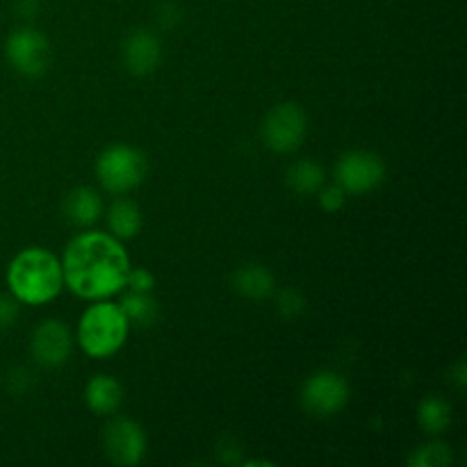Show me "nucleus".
I'll return each mask as SVG.
<instances>
[{
	"label": "nucleus",
	"mask_w": 467,
	"mask_h": 467,
	"mask_svg": "<svg viewBox=\"0 0 467 467\" xmlns=\"http://www.w3.org/2000/svg\"><path fill=\"white\" fill-rule=\"evenodd\" d=\"M418 422L429 436L442 433L451 424V406L450 401L438 395H429L418 406Z\"/></svg>",
	"instance_id": "f3484780"
},
{
	"label": "nucleus",
	"mask_w": 467,
	"mask_h": 467,
	"mask_svg": "<svg viewBox=\"0 0 467 467\" xmlns=\"http://www.w3.org/2000/svg\"><path fill=\"white\" fill-rule=\"evenodd\" d=\"M7 285L21 304L41 306L59 295L64 285L62 263L39 246L23 249L7 267Z\"/></svg>",
	"instance_id": "f03ea898"
},
{
	"label": "nucleus",
	"mask_w": 467,
	"mask_h": 467,
	"mask_svg": "<svg viewBox=\"0 0 467 467\" xmlns=\"http://www.w3.org/2000/svg\"><path fill=\"white\" fill-rule=\"evenodd\" d=\"M62 213L73 226L89 228L103 217V199L91 187H76L64 196Z\"/></svg>",
	"instance_id": "f8f14e48"
},
{
	"label": "nucleus",
	"mask_w": 467,
	"mask_h": 467,
	"mask_svg": "<svg viewBox=\"0 0 467 467\" xmlns=\"http://www.w3.org/2000/svg\"><path fill=\"white\" fill-rule=\"evenodd\" d=\"M413 467H445L451 463V447L445 442H427L409 461Z\"/></svg>",
	"instance_id": "6ab92c4d"
},
{
	"label": "nucleus",
	"mask_w": 467,
	"mask_h": 467,
	"mask_svg": "<svg viewBox=\"0 0 467 467\" xmlns=\"http://www.w3.org/2000/svg\"><path fill=\"white\" fill-rule=\"evenodd\" d=\"M130 260L121 242L105 233H82L67 246L62 274L82 299H105L126 287Z\"/></svg>",
	"instance_id": "f257e3e1"
},
{
	"label": "nucleus",
	"mask_w": 467,
	"mask_h": 467,
	"mask_svg": "<svg viewBox=\"0 0 467 467\" xmlns=\"http://www.w3.org/2000/svg\"><path fill=\"white\" fill-rule=\"evenodd\" d=\"M149 162L141 150L126 144H114L105 149L96 160V176L103 190L112 194H126L146 181Z\"/></svg>",
	"instance_id": "20e7f679"
},
{
	"label": "nucleus",
	"mask_w": 467,
	"mask_h": 467,
	"mask_svg": "<svg viewBox=\"0 0 467 467\" xmlns=\"http://www.w3.org/2000/svg\"><path fill=\"white\" fill-rule=\"evenodd\" d=\"M274 285H276L274 274L260 263L242 265V267H237L235 274H233V287H235L237 295H242L244 299H267V296H272Z\"/></svg>",
	"instance_id": "ddd939ff"
},
{
	"label": "nucleus",
	"mask_w": 467,
	"mask_h": 467,
	"mask_svg": "<svg viewBox=\"0 0 467 467\" xmlns=\"http://www.w3.org/2000/svg\"><path fill=\"white\" fill-rule=\"evenodd\" d=\"M119 308L123 310V315L128 317V322L137 324V327H153L158 322V301L150 296V292H135L126 295L121 299V306Z\"/></svg>",
	"instance_id": "a211bd4d"
},
{
	"label": "nucleus",
	"mask_w": 467,
	"mask_h": 467,
	"mask_svg": "<svg viewBox=\"0 0 467 467\" xmlns=\"http://www.w3.org/2000/svg\"><path fill=\"white\" fill-rule=\"evenodd\" d=\"M386 178V162L372 150H347L336 164V182L347 194H368Z\"/></svg>",
	"instance_id": "423d86ee"
},
{
	"label": "nucleus",
	"mask_w": 467,
	"mask_h": 467,
	"mask_svg": "<svg viewBox=\"0 0 467 467\" xmlns=\"http://www.w3.org/2000/svg\"><path fill=\"white\" fill-rule=\"evenodd\" d=\"M130 322L117 304H94L78 324V342L91 358H109L126 345Z\"/></svg>",
	"instance_id": "7ed1b4c3"
},
{
	"label": "nucleus",
	"mask_w": 467,
	"mask_h": 467,
	"mask_svg": "<svg viewBox=\"0 0 467 467\" xmlns=\"http://www.w3.org/2000/svg\"><path fill=\"white\" fill-rule=\"evenodd\" d=\"M141 210L140 205L128 199H117L108 213V226L117 240H130L141 231Z\"/></svg>",
	"instance_id": "dca6fc26"
},
{
	"label": "nucleus",
	"mask_w": 467,
	"mask_h": 467,
	"mask_svg": "<svg viewBox=\"0 0 467 467\" xmlns=\"http://www.w3.org/2000/svg\"><path fill=\"white\" fill-rule=\"evenodd\" d=\"M178 18H181V12L173 3H164L158 12V23L164 27V30H173L178 26Z\"/></svg>",
	"instance_id": "393cba45"
},
{
	"label": "nucleus",
	"mask_w": 467,
	"mask_h": 467,
	"mask_svg": "<svg viewBox=\"0 0 467 467\" xmlns=\"http://www.w3.org/2000/svg\"><path fill=\"white\" fill-rule=\"evenodd\" d=\"M126 285L135 292H153V287H155L153 272L146 267L130 269V272H128V278H126Z\"/></svg>",
	"instance_id": "5701e85b"
},
{
	"label": "nucleus",
	"mask_w": 467,
	"mask_h": 467,
	"mask_svg": "<svg viewBox=\"0 0 467 467\" xmlns=\"http://www.w3.org/2000/svg\"><path fill=\"white\" fill-rule=\"evenodd\" d=\"M454 381H456V386H459V390H463L465 383H467V379H465V363H463V360H459V365H456Z\"/></svg>",
	"instance_id": "bb28decb"
},
{
	"label": "nucleus",
	"mask_w": 467,
	"mask_h": 467,
	"mask_svg": "<svg viewBox=\"0 0 467 467\" xmlns=\"http://www.w3.org/2000/svg\"><path fill=\"white\" fill-rule=\"evenodd\" d=\"M324 181H327V173H324L322 164H317L315 160H296L285 173L287 187L299 196L317 194L324 187Z\"/></svg>",
	"instance_id": "2eb2a0df"
},
{
	"label": "nucleus",
	"mask_w": 467,
	"mask_h": 467,
	"mask_svg": "<svg viewBox=\"0 0 467 467\" xmlns=\"http://www.w3.org/2000/svg\"><path fill=\"white\" fill-rule=\"evenodd\" d=\"M123 67L130 76L144 78L158 71L162 62V44L149 30H132L121 46Z\"/></svg>",
	"instance_id": "9b49d317"
},
{
	"label": "nucleus",
	"mask_w": 467,
	"mask_h": 467,
	"mask_svg": "<svg viewBox=\"0 0 467 467\" xmlns=\"http://www.w3.org/2000/svg\"><path fill=\"white\" fill-rule=\"evenodd\" d=\"M260 135L274 153H292L308 135V117L296 103H278L263 119Z\"/></svg>",
	"instance_id": "39448f33"
},
{
	"label": "nucleus",
	"mask_w": 467,
	"mask_h": 467,
	"mask_svg": "<svg viewBox=\"0 0 467 467\" xmlns=\"http://www.w3.org/2000/svg\"><path fill=\"white\" fill-rule=\"evenodd\" d=\"M39 7V0H16V9L23 14V16H32Z\"/></svg>",
	"instance_id": "a878e982"
},
{
	"label": "nucleus",
	"mask_w": 467,
	"mask_h": 467,
	"mask_svg": "<svg viewBox=\"0 0 467 467\" xmlns=\"http://www.w3.org/2000/svg\"><path fill=\"white\" fill-rule=\"evenodd\" d=\"M276 310L283 319H296L304 315L306 299L296 290H281L276 295Z\"/></svg>",
	"instance_id": "aec40b11"
},
{
	"label": "nucleus",
	"mask_w": 467,
	"mask_h": 467,
	"mask_svg": "<svg viewBox=\"0 0 467 467\" xmlns=\"http://www.w3.org/2000/svg\"><path fill=\"white\" fill-rule=\"evenodd\" d=\"M18 319V299L14 295H0V331H7Z\"/></svg>",
	"instance_id": "b1692460"
},
{
	"label": "nucleus",
	"mask_w": 467,
	"mask_h": 467,
	"mask_svg": "<svg viewBox=\"0 0 467 467\" xmlns=\"http://www.w3.org/2000/svg\"><path fill=\"white\" fill-rule=\"evenodd\" d=\"M85 401L91 413L112 415L123 401V388L117 379L108 374H96L85 388Z\"/></svg>",
	"instance_id": "4468645a"
},
{
	"label": "nucleus",
	"mask_w": 467,
	"mask_h": 467,
	"mask_svg": "<svg viewBox=\"0 0 467 467\" xmlns=\"http://www.w3.org/2000/svg\"><path fill=\"white\" fill-rule=\"evenodd\" d=\"M103 450L114 465L132 467L146 456V433L135 420L114 418L103 429Z\"/></svg>",
	"instance_id": "1a4fd4ad"
},
{
	"label": "nucleus",
	"mask_w": 467,
	"mask_h": 467,
	"mask_svg": "<svg viewBox=\"0 0 467 467\" xmlns=\"http://www.w3.org/2000/svg\"><path fill=\"white\" fill-rule=\"evenodd\" d=\"M5 57L21 76L39 78L50 67V44L41 32L18 27L5 41Z\"/></svg>",
	"instance_id": "6e6552de"
},
{
	"label": "nucleus",
	"mask_w": 467,
	"mask_h": 467,
	"mask_svg": "<svg viewBox=\"0 0 467 467\" xmlns=\"http://www.w3.org/2000/svg\"><path fill=\"white\" fill-rule=\"evenodd\" d=\"M349 401V383L333 369H319L301 390V404L315 418H331L340 413Z\"/></svg>",
	"instance_id": "0eeeda50"
},
{
	"label": "nucleus",
	"mask_w": 467,
	"mask_h": 467,
	"mask_svg": "<svg viewBox=\"0 0 467 467\" xmlns=\"http://www.w3.org/2000/svg\"><path fill=\"white\" fill-rule=\"evenodd\" d=\"M317 194H319V205H322L327 213H336V210H340L342 205H345V201H347V192L342 190L337 182H336V185L322 187Z\"/></svg>",
	"instance_id": "4be33fe9"
},
{
	"label": "nucleus",
	"mask_w": 467,
	"mask_h": 467,
	"mask_svg": "<svg viewBox=\"0 0 467 467\" xmlns=\"http://www.w3.org/2000/svg\"><path fill=\"white\" fill-rule=\"evenodd\" d=\"M71 333H68L67 324L59 319H44L39 327L35 328L30 340L32 358L41 365V368H62L71 356Z\"/></svg>",
	"instance_id": "9d476101"
},
{
	"label": "nucleus",
	"mask_w": 467,
	"mask_h": 467,
	"mask_svg": "<svg viewBox=\"0 0 467 467\" xmlns=\"http://www.w3.org/2000/svg\"><path fill=\"white\" fill-rule=\"evenodd\" d=\"M5 386L12 395H26L35 386V374L26 368H12L5 377Z\"/></svg>",
	"instance_id": "412c9836"
}]
</instances>
